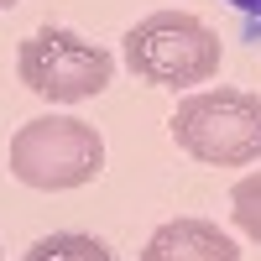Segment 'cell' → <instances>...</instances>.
Wrapping results in <instances>:
<instances>
[{"label": "cell", "mask_w": 261, "mask_h": 261, "mask_svg": "<svg viewBox=\"0 0 261 261\" xmlns=\"http://www.w3.org/2000/svg\"><path fill=\"white\" fill-rule=\"evenodd\" d=\"M220 32L188 11H151L125 32V63L141 84L157 89H193L220 73Z\"/></svg>", "instance_id": "1"}, {"label": "cell", "mask_w": 261, "mask_h": 261, "mask_svg": "<svg viewBox=\"0 0 261 261\" xmlns=\"http://www.w3.org/2000/svg\"><path fill=\"white\" fill-rule=\"evenodd\" d=\"M21 261H115V251L99 241V235H79V230H58L42 235V241L21 256Z\"/></svg>", "instance_id": "6"}, {"label": "cell", "mask_w": 261, "mask_h": 261, "mask_svg": "<svg viewBox=\"0 0 261 261\" xmlns=\"http://www.w3.org/2000/svg\"><path fill=\"white\" fill-rule=\"evenodd\" d=\"M0 261H6V256H0Z\"/></svg>", "instance_id": "10"}, {"label": "cell", "mask_w": 261, "mask_h": 261, "mask_svg": "<svg viewBox=\"0 0 261 261\" xmlns=\"http://www.w3.org/2000/svg\"><path fill=\"white\" fill-rule=\"evenodd\" d=\"M11 6H21V0H0V11H11Z\"/></svg>", "instance_id": "9"}, {"label": "cell", "mask_w": 261, "mask_h": 261, "mask_svg": "<svg viewBox=\"0 0 261 261\" xmlns=\"http://www.w3.org/2000/svg\"><path fill=\"white\" fill-rule=\"evenodd\" d=\"M141 261H241V251L220 225L183 214V220H167L151 230V241L141 246Z\"/></svg>", "instance_id": "5"}, {"label": "cell", "mask_w": 261, "mask_h": 261, "mask_svg": "<svg viewBox=\"0 0 261 261\" xmlns=\"http://www.w3.org/2000/svg\"><path fill=\"white\" fill-rule=\"evenodd\" d=\"M193 162L204 167H246L261 162V99L246 89H204L188 94L167 120Z\"/></svg>", "instance_id": "3"}, {"label": "cell", "mask_w": 261, "mask_h": 261, "mask_svg": "<svg viewBox=\"0 0 261 261\" xmlns=\"http://www.w3.org/2000/svg\"><path fill=\"white\" fill-rule=\"evenodd\" d=\"M16 73L32 94L53 99V105H84L110 89L115 58L68 27H37L16 53Z\"/></svg>", "instance_id": "4"}, {"label": "cell", "mask_w": 261, "mask_h": 261, "mask_svg": "<svg viewBox=\"0 0 261 261\" xmlns=\"http://www.w3.org/2000/svg\"><path fill=\"white\" fill-rule=\"evenodd\" d=\"M105 172V141L79 115H37L11 136V178L37 193L84 188Z\"/></svg>", "instance_id": "2"}, {"label": "cell", "mask_w": 261, "mask_h": 261, "mask_svg": "<svg viewBox=\"0 0 261 261\" xmlns=\"http://www.w3.org/2000/svg\"><path fill=\"white\" fill-rule=\"evenodd\" d=\"M230 6H235V11H241L246 21H256V27H261V0H230Z\"/></svg>", "instance_id": "8"}, {"label": "cell", "mask_w": 261, "mask_h": 261, "mask_svg": "<svg viewBox=\"0 0 261 261\" xmlns=\"http://www.w3.org/2000/svg\"><path fill=\"white\" fill-rule=\"evenodd\" d=\"M230 214H235V225L261 246V172H246V178L230 188Z\"/></svg>", "instance_id": "7"}]
</instances>
